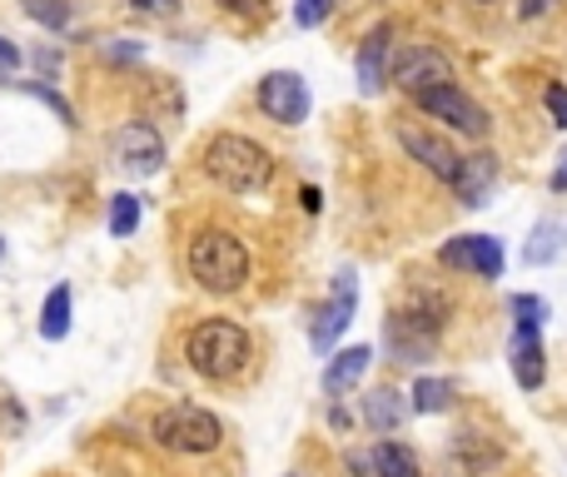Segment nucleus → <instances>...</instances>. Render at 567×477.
Returning <instances> with one entry per match:
<instances>
[{
	"label": "nucleus",
	"mask_w": 567,
	"mask_h": 477,
	"mask_svg": "<svg viewBox=\"0 0 567 477\" xmlns=\"http://www.w3.org/2000/svg\"><path fill=\"white\" fill-rule=\"evenodd\" d=\"M448 324V298L438 288H408L403 304L384 318V343L398 363H423Z\"/></svg>",
	"instance_id": "nucleus-1"
},
{
	"label": "nucleus",
	"mask_w": 567,
	"mask_h": 477,
	"mask_svg": "<svg viewBox=\"0 0 567 477\" xmlns=\"http://www.w3.org/2000/svg\"><path fill=\"white\" fill-rule=\"evenodd\" d=\"M189 368H195L199 378H209V383H229V378H239L249 368V358H254V338H249L244 324H234V318H204V324L189 328Z\"/></svg>",
	"instance_id": "nucleus-2"
},
{
	"label": "nucleus",
	"mask_w": 567,
	"mask_h": 477,
	"mask_svg": "<svg viewBox=\"0 0 567 477\" xmlns=\"http://www.w3.org/2000/svg\"><path fill=\"white\" fill-rule=\"evenodd\" d=\"M204 174L229 194H259L264 184H274V159L249 135H214L204 145Z\"/></svg>",
	"instance_id": "nucleus-3"
},
{
	"label": "nucleus",
	"mask_w": 567,
	"mask_h": 477,
	"mask_svg": "<svg viewBox=\"0 0 567 477\" xmlns=\"http://www.w3.org/2000/svg\"><path fill=\"white\" fill-rule=\"evenodd\" d=\"M189 274L204 294H234L249 278V248L224 229H204L189 244Z\"/></svg>",
	"instance_id": "nucleus-4"
},
{
	"label": "nucleus",
	"mask_w": 567,
	"mask_h": 477,
	"mask_svg": "<svg viewBox=\"0 0 567 477\" xmlns=\"http://www.w3.org/2000/svg\"><path fill=\"white\" fill-rule=\"evenodd\" d=\"M149 433H155V443L165 447V453H189V457H204L224 443V423L199 403H169L165 413L155 417Z\"/></svg>",
	"instance_id": "nucleus-5"
},
{
	"label": "nucleus",
	"mask_w": 567,
	"mask_h": 477,
	"mask_svg": "<svg viewBox=\"0 0 567 477\" xmlns=\"http://www.w3.org/2000/svg\"><path fill=\"white\" fill-rule=\"evenodd\" d=\"M418 109H423L428 119H443L448 129H458V135H468V139H483L487 129H493V119H487V109L477 105L473 95H463V89H458V85L423 89V95H418Z\"/></svg>",
	"instance_id": "nucleus-6"
},
{
	"label": "nucleus",
	"mask_w": 567,
	"mask_h": 477,
	"mask_svg": "<svg viewBox=\"0 0 567 477\" xmlns=\"http://www.w3.org/2000/svg\"><path fill=\"white\" fill-rule=\"evenodd\" d=\"M388 80H393L398 89H408V95H423V89H438V85H453V65H448V55L438 45H403L393 55V70H388Z\"/></svg>",
	"instance_id": "nucleus-7"
},
{
	"label": "nucleus",
	"mask_w": 567,
	"mask_h": 477,
	"mask_svg": "<svg viewBox=\"0 0 567 477\" xmlns=\"http://www.w3.org/2000/svg\"><path fill=\"white\" fill-rule=\"evenodd\" d=\"M354 308H358V278H354V268H338L334 284H328V304L318 308L314 324H308L314 348H334V338L354 324Z\"/></svg>",
	"instance_id": "nucleus-8"
},
{
	"label": "nucleus",
	"mask_w": 567,
	"mask_h": 477,
	"mask_svg": "<svg viewBox=\"0 0 567 477\" xmlns=\"http://www.w3.org/2000/svg\"><path fill=\"white\" fill-rule=\"evenodd\" d=\"M259 105H264V115L279 119V125H304L308 119V85L294 75V70H274V75L259 80Z\"/></svg>",
	"instance_id": "nucleus-9"
},
{
	"label": "nucleus",
	"mask_w": 567,
	"mask_h": 477,
	"mask_svg": "<svg viewBox=\"0 0 567 477\" xmlns=\"http://www.w3.org/2000/svg\"><path fill=\"white\" fill-rule=\"evenodd\" d=\"M443 264L477 278H497L503 274V244L493 234H458L443 244Z\"/></svg>",
	"instance_id": "nucleus-10"
},
{
	"label": "nucleus",
	"mask_w": 567,
	"mask_h": 477,
	"mask_svg": "<svg viewBox=\"0 0 567 477\" xmlns=\"http://www.w3.org/2000/svg\"><path fill=\"white\" fill-rule=\"evenodd\" d=\"M115 155L129 174H155V169L165 165V139H159L155 125L129 119V125H119V135H115Z\"/></svg>",
	"instance_id": "nucleus-11"
},
{
	"label": "nucleus",
	"mask_w": 567,
	"mask_h": 477,
	"mask_svg": "<svg viewBox=\"0 0 567 477\" xmlns=\"http://www.w3.org/2000/svg\"><path fill=\"white\" fill-rule=\"evenodd\" d=\"M493 184H497V155H487V149H477V155H463V165H458V174H453L458 204L483 209L487 194H493Z\"/></svg>",
	"instance_id": "nucleus-12"
},
{
	"label": "nucleus",
	"mask_w": 567,
	"mask_h": 477,
	"mask_svg": "<svg viewBox=\"0 0 567 477\" xmlns=\"http://www.w3.org/2000/svg\"><path fill=\"white\" fill-rule=\"evenodd\" d=\"M398 145H403L423 169H433L438 179H448V184H453L458 165H463V155H453V149H448L443 139L428 135V129H418V125H398Z\"/></svg>",
	"instance_id": "nucleus-13"
},
{
	"label": "nucleus",
	"mask_w": 567,
	"mask_h": 477,
	"mask_svg": "<svg viewBox=\"0 0 567 477\" xmlns=\"http://www.w3.org/2000/svg\"><path fill=\"white\" fill-rule=\"evenodd\" d=\"M388 50H393V25H378V30H368V40L358 45V89L364 95H378L384 89V80H388Z\"/></svg>",
	"instance_id": "nucleus-14"
},
{
	"label": "nucleus",
	"mask_w": 567,
	"mask_h": 477,
	"mask_svg": "<svg viewBox=\"0 0 567 477\" xmlns=\"http://www.w3.org/2000/svg\"><path fill=\"white\" fill-rule=\"evenodd\" d=\"M507 358H513V378L517 388H543L547 378V363H543V343H537V324H517L513 328V348H507Z\"/></svg>",
	"instance_id": "nucleus-15"
},
{
	"label": "nucleus",
	"mask_w": 567,
	"mask_h": 477,
	"mask_svg": "<svg viewBox=\"0 0 567 477\" xmlns=\"http://www.w3.org/2000/svg\"><path fill=\"white\" fill-rule=\"evenodd\" d=\"M368 363H374V348H364V343H354V348H344V353H334V358H328V368H324V393H328V398L348 393V388H354L358 378L368 373Z\"/></svg>",
	"instance_id": "nucleus-16"
},
{
	"label": "nucleus",
	"mask_w": 567,
	"mask_h": 477,
	"mask_svg": "<svg viewBox=\"0 0 567 477\" xmlns=\"http://www.w3.org/2000/svg\"><path fill=\"white\" fill-rule=\"evenodd\" d=\"M563 248H567V224L563 219H537L533 234H527V244H523V264L543 268V264H553Z\"/></svg>",
	"instance_id": "nucleus-17"
},
{
	"label": "nucleus",
	"mask_w": 567,
	"mask_h": 477,
	"mask_svg": "<svg viewBox=\"0 0 567 477\" xmlns=\"http://www.w3.org/2000/svg\"><path fill=\"white\" fill-rule=\"evenodd\" d=\"M364 417H368V427H374L378 437H388V433H398V427H403L408 403L393 393V388H374V393L364 398Z\"/></svg>",
	"instance_id": "nucleus-18"
},
{
	"label": "nucleus",
	"mask_w": 567,
	"mask_h": 477,
	"mask_svg": "<svg viewBox=\"0 0 567 477\" xmlns=\"http://www.w3.org/2000/svg\"><path fill=\"white\" fill-rule=\"evenodd\" d=\"M368 467H374V477H423L418 457L408 453L403 443H393V437H378V443L368 447Z\"/></svg>",
	"instance_id": "nucleus-19"
},
{
	"label": "nucleus",
	"mask_w": 567,
	"mask_h": 477,
	"mask_svg": "<svg viewBox=\"0 0 567 477\" xmlns=\"http://www.w3.org/2000/svg\"><path fill=\"white\" fill-rule=\"evenodd\" d=\"M70 314H75V298H70V284H55L45 294V308H40V338L60 343L70 333Z\"/></svg>",
	"instance_id": "nucleus-20"
},
{
	"label": "nucleus",
	"mask_w": 567,
	"mask_h": 477,
	"mask_svg": "<svg viewBox=\"0 0 567 477\" xmlns=\"http://www.w3.org/2000/svg\"><path fill=\"white\" fill-rule=\"evenodd\" d=\"M413 407L418 413H448V407H453V383H448V378H418Z\"/></svg>",
	"instance_id": "nucleus-21"
},
{
	"label": "nucleus",
	"mask_w": 567,
	"mask_h": 477,
	"mask_svg": "<svg viewBox=\"0 0 567 477\" xmlns=\"http://www.w3.org/2000/svg\"><path fill=\"white\" fill-rule=\"evenodd\" d=\"M135 229H139V199L135 194H115L109 199V234L129 239Z\"/></svg>",
	"instance_id": "nucleus-22"
},
{
	"label": "nucleus",
	"mask_w": 567,
	"mask_h": 477,
	"mask_svg": "<svg viewBox=\"0 0 567 477\" xmlns=\"http://www.w3.org/2000/svg\"><path fill=\"white\" fill-rule=\"evenodd\" d=\"M25 15H30V20H40L45 30H65L70 6H65V0H25Z\"/></svg>",
	"instance_id": "nucleus-23"
},
{
	"label": "nucleus",
	"mask_w": 567,
	"mask_h": 477,
	"mask_svg": "<svg viewBox=\"0 0 567 477\" xmlns=\"http://www.w3.org/2000/svg\"><path fill=\"white\" fill-rule=\"evenodd\" d=\"M328 10H334V0H298V6H294V25H304V30L324 25Z\"/></svg>",
	"instance_id": "nucleus-24"
},
{
	"label": "nucleus",
	"mask_w": 567,
	"mask_h": 477,
	"mask_svg": "<svg viewBox=\"0 0 567 477\" xmlns=\"http://www.w3.org/2000/svg\"><path fill=\"white\" fill-rule=\"evenodd\" d=\"M513 314H517V324H537V328H543L547 304L537 294H513Z\"/></svg>",
	"instance_id": "nucleus-25"
},
{
	"label": "nucleus",
	"mask_w": 567,
	"mask_h": 477,
	"mask_svg": "<svg viewBox=\"0 0 567 477\" xmlns=\"http://www.w3.org/2000/svg\"><path fill=\"white\" fill-rule=\"evenodd\" d=\"M99 55L115 60V65H135V60H145V45H135V40H105Z\"/></svg>",
	"instance_id": "nucleus-26"
},
{
	"label": "nucleus",
	"mask_w": 567,
	"mask_h": 477,
	"mask_svg": "<svg viewBox=\"0 0 567 477\" xmlns=\"http://www.w3.org/2000/svg\"><path fill=\"white\" fill-rule=\"evenodd\" d=\"M547 115H553L557 129H567V85H547Z\"/></svg>",
	"instance_id": "nucleus-27"
},
{
	"label": "nucleus",
	"mask_w": 567,
	"mask_h": 477,
	"mask_svg": "<svg viewBox=\"0 0 567 477\" xmlns=\"http://www.w3.org/2000/svg\"><path fill=\"white\" fill-rule=\"evenodd\" d=\"M553 6H557V0H517V15H523V20H537V15H547Z\"/></svg>",
	"instance_id": "nucleus-28"
},
{
	"label": "nucleus",
	"mask_w": 567,
	"mask_h": 477,
	"mask_svg": "<svg viewBox=\"0 0 567 477\" xmlns=\"http://www.w3.org/2000/svg\"><path fill=\"white\" fill-rule=\"evenodd\" d=\"M135 10H145V15H169L175 10V0H129Z\"/></svg>",
	"instance_id": "nucleus-29"
},
{
	"label": "nucleus",
	"mask_w": 567,
	"mask_h": 477,
	"mask_svg": "<svg viewBox=\"0 0 567 477\" xmlns=\"http://www.w3.org/2000/svg\"><path fill=\"white\" fill-rule=\"evenodd\" d=\"M15 65H20V50L10 45L6 35H0V70H15Z\"/></svg>",
	"instance_id": "nucleus-30"
},
{
	"label": "nucleus",
	"mask_w": 567,
	"mask_h": 477,
	"mask_svg": "<svg viewBox=\"0 0 567 477\" xmlns=\"http://www.w3.org/2000/svg\"><path fill=\"white\" fill-rule=\"evenodd\" d=\"M553 189H567V149H563V159H557V169H553Z\"/></svg>",
	"instance_id": "nucleus-31"
},
{
	"label": "nucleus",
	"mask_w": 567,
	"mask_h": 477,
	"mask_svg": "<svg viewBox=\"0 0 567 477\" xmlns=\"http://www.w3.org/2000/svg\"><path fill=\"white\" fill-rule=\"evenodd\" d=\"M298 204H304L308 214H318V189H304V194H298Z\"/></svg>",
	"instance_id": "nucleus-32"
},
{
	"label": "nucleus",
	"mask_w": 567,
	"mask_h": 477,
	"mask_svg": "<svg viewBox=\"0 0 567 477\" xmlns=\"http://www.w3.org/2000/svg\"><path fill=\"white\" fill-rule=\"evenodd\" d=\"M224 6H249V0H224Z\"/></svg>",
	"instance_id": "nucleus-33"
},
{
	"label": "nucleus",
	"mask_w": 567,
	"mask_h": 477,
	"mask_svg": "<svg viewBox=\"0 0 567 477\" xmlns=\"http://www.w3.org/2000/svg\"><path fill=\"white\" fill-rule=\"evenodd\" d=\"M483 6H487V0H483Z\"/></svg>",
	"instance_id": "nucleus-34"
}]
</instances>
